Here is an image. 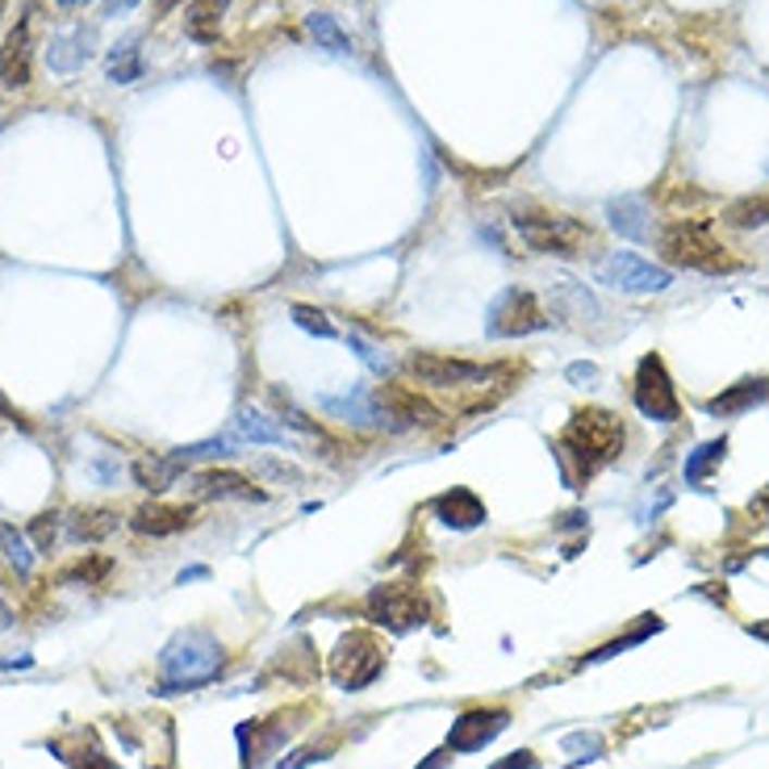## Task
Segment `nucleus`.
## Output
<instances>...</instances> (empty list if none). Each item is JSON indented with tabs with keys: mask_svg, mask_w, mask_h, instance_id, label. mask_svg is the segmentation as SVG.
I'll list each match as a JSON object with an SVG mask.
<instances>
[{
	"mask_svg": "<svg viewBox=\"0 0 769 769\" xmlns=\"http://www.w3.org/2000/svg\"><path fill=\"white\" fill-rule=\"evenodd\" d=\"M623 444H628V431L619 423V414H610L603 406H585L578 410L557 439V456H560V473L565 481L578 489L594 473H603L607 464H615L623 456Z\"/></svg>",
	"mask_w": 769,
	"mask_h": 769,
	"instance_id": "f257e3e1",
	"label": "nucleus"
},
{
	"mask_svg": "<svg viewBox=\"0 0 769 769\" xmlns=\"http://www.w3.org/2000/svg\"><path fill=\"white\" fill-rule=\"evenodd\" d=\"M222 665H226V653L210 632L201 628L176 632L160 653V682L163 690H201L222 673Z\"/></svg>",
	"mask_w": 769,
	"mask_h": 769,
	"instance_id": "f03ea898",
	"label": "nucleus"
},
{
	"mask_svg": "<svg viewBox=\"0 0 769 769\" xmlns=\"http://www.w3.org/2000/svg\"><path fill=\"white\" fill-rule=\"evenodd\" d=\"M661 251L665 260H673L678 268H690V272H707V276H728L736 272V256L716 239L711 222L703 218H682V222H669L661 231Z\"/></svg>",
	"mask_w": 769,
	"mask_h": 769,
	"instance_id": "7ed1b4c3",
	"label": "nucleus"
},
{
	"mask_svg": "<svg viewBox=\"0 0 769 769\" xmlns=\"http://www.w3.org/2000/svg\"><path fill=\"white\" fill-rule=\"evenodd\" d=\"M514 231H519V239L528 243L531 251H539V256H565V260L582 256V247L594 239L590 226L565 218V213H514Z\"/></svg>",
	"mask_w": 769,
	"mask_h": 769,
	"instance_id": "20e7f679",
	"label": "nucleus"
},
{
	"mask_svg": "<svg viewBox=\"0 0 769 769\" xmlns=\"http://www.w3.org/2000/svg\"><path fill=\"white\" fill-rule=\"evenodd\" d=\"M544 326H548V314H544L539 297L523 285H506L485 310V335L489 339H523V335H535Z\"/></svg>",
	"mask_w": 769,
	"mask_h": 769,
	"instance_id": "39448f33",
	"label": "nucleus"
},
{
	"mask_svg": "<svg viewBox=\"0 0 769 769\" xmlns=\"http://www.w3.org/2000/svg\"><path fill=\"white\" fill-rule=\"evenodd\" d=\"M632 401H636V410L648 423H678L682 419V401H678V389H673V376H669L657 351H648L636 364Z\"/></svg>",
	"mask_w": 769,
	"mask_h": 769,
	"instance_id": "423d86ee",
	"label": "nucleus"
},
{
	"mask_svg": "<svg viewBox=\"0 0 769 769\" xmlns=\"http://www.w3.org/2000/svg\"><path fill=\"white\" fill-rule=\"evenodd\" d=\"M598 285H607L615 293H665L673 285V272L653 260H644L636 251H610L594 268Z\"/></svg>",
	"mask_w": 769,
	"mask_h": 769,
	"instance_id": "0eeeda50",
	"label": "nucleus"
},
{
	"mask_svg": "<svg viewBox=\"0 0 769 769\" xmlns=\"http://www.w3.org/2000/svg\"><path fill=\"white\" fill-rule=\"evenodd\" d=\"M406 372L431 389H464V385H485L498 369L460 360V356H444V351H414V356H406Z\"/></svg>",
	"mask_w": 769,
	"mask_h": 769,
	"instance_id": "6e6552de",
	"label": "nucleus"
},
{
	"mask_svg": "<svg viewBox=\"0 0 769 769\" xmlns=\"http://www.w3.org/2000/svg\"><path fill=\"white\" fill-rule=\"evenodd\" d=\"M381 665H385V653H381V644L372 636H344L339 640V648H335V657H331V678L339 682L344 690H364L381 673Z\"/></svg>",
	"mask_w": 769,
	"mask_h": 769,
	"instance_id": "1a4fd4ad",
	"label": "nucleus"
},
{
	"mask_svg": "<svg viewBox=\"0 0 769 769\" xmlns=\"http://www.w3.org/2000/svg\"><path fill=\"white\" fill-rule=\"evenodd\" d=\"M426 615L423 594L414 585L406 582H389V585H376L369 594V619L372 623H385L394 632H406V628H419Z\"/></svg>",
	"mask_w": 769,
	"mask_h": 769,
	"instance_id": "9d476101",
	"label": "nucleus"
},
{
	"mask_svg": "<svg viewBox=\"0 0 769 769\" xmlns=\"http://www.w3.org/2000/svg\"><path fill=\"white\" fill-rule=\"evenodd\" d=\"M97 47V29L84 26V22H72V26L54 29L51 42H47V67L59 72V76H72L88 63V54Z\"/></svg>",
	"mask_w": 769,
	"mask_h": 769,
	"instance_id": "9b49d317",
	"label": "nucleus"
},
{
	"mask_svg": "<svg viewBox=\"0 0 769 769\" xmlns=\"http://www.w3.org/2000/svg\"><path fill=\"white\" fill-rule=\"evenodd\" d=\"M372 398H376V406L389 414V423H394V431H401V426H435L439 423V410L431 406L426 398H419L410 385H381V389H372Z\"/></svg>",
	"mask_w": 769,
	"mask_h": 769,
	"instance_id": "f8f14e48",
	"label": "nucleus"
},
{
	"mask_svg": "<svg viewBox=\"0 0 769 769\" xmlns=\"http://www.w3.org/2000/svg\"><path fill=\"white\" fill-rule=\"evenodd\" d=\"M506 723H510V716H506L503 707H494V711H464V716L451 723L448 748L451 753H477V748H485L489 741L503 736Z\"/></svg>",
	"mask_w": 769,
	"mask_h": 769,
	"instance_id": "ddd939ff",
	"label": "nucleus"
},
{
	"mask_svg": "<svg viewBox=\"0 0 769 769\" xmlns=\"http://www.w3.org/2000/svg\"><path fill=\"white\" fill-rule=\"evenodd\" d=\"M29 59H34V34H29V17H22L0 42V80H4V88H29Z\"/></svg>",
	"mask_w": 769,
	"mask_h": 769,
	"instance_id": "4468645a",
	"label": "nucleus"
},
{
	"mask_svg": "<svg viewBox=\"0 0 769 769\" xmlns=\"http://www.w3.org/2000/svg\"><path fill=\"white\" fill-rule=\"evenodd\" d=\"M319 406L331 419H344V423H356V426H389V431H394L389 414L376 406L372 389H364V385L347 389L344 398H331V394H326V398H319Z\"/></svg>",
	"mask_w": 769,
	"mask_h": 769,
	"instance_id": "2eb2a0df",
	"label": "nucleus"
},
{
	"mask_svg": "<svg viewBox=\"0 0 769 769\" xmlns=\"http://www.w3.org/2000/svg\"><path fill=\"white\" fill-rule=\"evenodd\" d=\"M193 494L197 498H213V503H226V498H239V503H264L268 494L256 489L243 473H231V469H206L193 477Z\"/></svg>",
	"mask_w": 769,
	"mask_h": 769,
	"instance_id": "dca6fc26",
	"label": "nucleus"
},
{
	"mask_svg": "<svg viewBox=\"0 0 769 769\" xmlns=\"http://www.w3.org/2000/svg\"><path fill=\"white\" fill-rule=\"evenodd\" d=\"M769 401V376H744L736 385H728L723 394L707 401V414L716 419H736V414H748L753 406Z\"/></svg>",
	"mask_w": 769,
	"mask_h": 769,
	"instance_id": "f3484780",
	"label": "nucleus"
},
{
	"mask_svg": "<svg viewBox=\"0 0 769 769\" xmlns=\"http://www.w3.org/2000/svg\"><path fill=\"white\" fill-rule=\"evenodd\" d=\"M431 510L439 514V523H448V528H456V531H473L485 523V503H481L473 489H464V485H456V489H448V494H439V498L431 503Z\"/></svg>",
	"mask_w": 769,
	"mask_h": 769,
	"instance_id": "a211bd4d",
	"label": "nucleus"
},
{
	"mask_svg": "<svg viewBox=\"0 0 769 769\" xmlns=\"http://www.w3.org/2000/svg\"><path fill=\"white\" fill-rule=\"evenodd\" d=\"M193 523V506H163V503H151V506H138L131 514V531L138 535H176V531H185Z\"/></svg>",
	"mask_w": 769,
	"mask_h": 769,
	"instance_id": "6ab92c4d",
	"label": "nucleus"
},
{
	"mask_svg": "<svg viewBox=\"0 0 769 769\" xmlns=\"http://www.w3.org/2000/svg\"><path fill=\"white\" fill-rule=\"evenodd\" d=\"M235 439L239 444H276V448H289V426L276 423L272 414L256 410V406H239L235 410Z\"/></svg>",
	"mask_w": 769,
	"mask_h": 769,
	"instance_id": "aec40b11",
	"label": "nucleus"
},
{
	"mask_svg": "<svg viewBox=\"0 0 769 769\" xmlns=\"http://www.w3.org/2000/svg\"><path fill=\"white\" fill-rule=\"evenodd\" d=\"M117 510H109V506H80V510H72L67 514V539L72 544H101L106 535L117 531Z\"/></svg>",
	"mask_w": 769,
	"mask_h": 769,
	"instance_id": "412c9836",
	"label": "nucleus"
},
{
	"mask_svg": "<svg viewBox=\"0 0 769 769\" xmlns=\"http://www.w3.org/2000/svg\"><path fill=\"white\" fill-rule=\"evenodd\" d=\"M185 473V464L176 460V456H138L131 464V477L138 489H147V494H163V489H172L176 481Z\"/></svg>",
	"mask_w": 769,
	"mask_h": 769,
	"instance_id": "4be33fe9",
	"label": "nucleus"
},
{
	"mask_svg": "<svg viewBox=\"0 0 769 769\" xmlns=\"http://www.w3.org/2000/svg\"><path fill=\"white\" fill-rule=\"evenodd\" d=\"M607 218L623 239H636V243L653 239V222H648L644 197H615V201L607 206Z\"/></svg>",
	"mask_w": 769,
	"mask_h": 769,
	"instance_id": "5701e85b",
	"label": "nucleus"
},
{
	"mask_svg": "<svg viewBox=\"0 0 769 769\" xmlns=\"http://www.w3.org/2000/svg\"><path fill=\"white\" fill-rule=\"evenodd\" d=\"M723 456H728V439H723V435H719V439H707V444H698V448L686 456V469H682L686 485H694V489H698V485L711 477V473H719Z\"/></svg>",
	"mask_w": 769,
	"mask_h": 769,
	"instance_id": "b1692460",
	"label": "nucleus"
},
{
	"mask_svg": "<svg viewBox=\"0 0 769 769\" xmlns=\"http://www.w3.org/2000/svg\"><path fill=\"white\" fill-rule=\"evenodd\" d=\"M222 13H226V0H193L188 4V38L193 42H218V26H222Z\"/></svg>",
	"mask_w": 769,
	"mask_h": 769,
	"instance_id": "393cba45",
	"label": "nucleus"
},
{
	"mask_svg": "<svg viewBox=\"0 0 769 769\" xmlns=\"http://www.w3.org/2000/svg\"><path fill=\"white\" fill-rule=\"evenodd\" d=\"M0 553H4L9 569H13L17 578H29V573H34V557H38V553H29V539L13 528V523H0Z\"/></svg>",
	"mask_w": 769,
	"mask_h": 769,
	"instance_id": "a878e982",
	"label": "nucleus"
},
{
	"mask_svg": "<svg viewBox=\"0 0 769 769\" xmlns=\"http://www.w3.org/2000/svg\"><path fill=\"white\" fill-rule=\"evenodd\" d=\"M306 29L314 34V42H319L322 51H331V54H351L356 51V42H351L344 29H339V22H335L331 13H310V17H306Z\"/></svg>",
	"mask_w": 769,
	"mask_h": 769,
	"instance_id": "bb28decb",
	"label": "nucleus"
},
{
	"mask_svg": "<svg viewBox=\"0 0 769 769\" xmlns=\"http://www.w3.org/2000/svg\"><path fill=\"white\" fill-rule=\"evenodd\" d=\"M142 76V59H138V34H131L122 47L109 51V80L113 84H131Z\"/></svg>",
	"mask_w": 769,
	"mask_h": 769,
	"instance_id": "cd10ccee",
	"label": "nucleus"
},
{
	"mask_svg": "<svg viewBox=\"0 0 769 769\" xmlns=\"http://www.w3.org/2000/svg\"><path fill=\"white\" fill-rule=\"evenodd\" d=\"M728 226H741V231H757V226H769V193L761 197H744L736 206H728Z\"/></svg>",
	"mask_w": 769,
	"mask_h": 769,
	"instance_id": "c85d7f7f",
	"label": "nucleus"
},
{
	"mask_svg": "<svg viewBox=\"0 0 769 769\" xmlns=\"http://www.w3.org/2000/svg\"><path fill=\"white\" fill-rule=\"evenodd\" d=\"M239 448V439L235 435H213V439H201V444H185V448H176L172 456L181 460V464H193V460H213V456H231V451Z\"/></svg>",
	"mask_w": 769,
	"mask_h": 769,
	"instance_id": "c756f323",
	"label": "nucleus"
},
{
	"mask_svg": "<svg viewBox=\"0 0 769 769\" xmlns=\"http://www.w3.org/2000/svg\"><path fill=\"white\" fill-rule=\"evenodd\" d=\"M59 514L54 510H42V514H34L29 519V539H34V553L38 557H51L54 553V544H59Z\"/></svg>",
	"mask_w": 769,
	"mask_h": 769,
	"instance_id": "7c9ffc66",
	"label": "nucleus"
},
{
	"mask_svg": "<svg viewBox=\"0 0 769 769\" xmlns=\"http://www.w3.org/2000/svg\"><path fill=\"white\" fill-rule=\"evenodd\" d=\"M109 569H113V560L109 557H80L67 573H63V582H84V585H101L109 578Z\"/></svg>",
	"mask_w": 769,
	"mask_h": 769,
	"instance_id": "2f4dec72",
	"label": "nucleus"
},
{
	"mask_svg": "<svg viewBox=\"0 0 769 769\" xmlns=\"http://www.w3.org/2000/svg\"><path fill=\"white\" fill-rule=\"evenodd\" d=\"M289 314H293V322H297L301 331H310V335H319V339H335V335H339V331H335V322L326 319L322 310H314V306H293Z\"/></svg>",
	"mask_w": 769,
	"mask_h": 769,
	"instance_id": "473e14b6",
	"label": "nucleus"
},
{
	"mask_svg": "<svg viewBox=\"0 0 769 769\" xmlns=\"http://www.w3.org/2000/svg\"><path fill=\"white\" fill-rule=\"evenodd\" d=\"M347 347L356 351V360H360L369 372H376V376H385V372H389V356H385L376 344H369L364 335H347Z\"/></svg>",
	"mask_w": 769,
	"mask_h": 769,
	"instance_id": "72a5a7b5",
	"label": "nucleus"
},
{
	"mask_svg": "<svg viewBox=\"0 0 769 769\" xmlns=\"http://www.w3.org/2000/svg\"><path fill=\"white\" fill-rule=\"evenodd\" d=\"M276 406H281V423H285V426L301 431V435H314V439H326V435H322V426H319V423H310V419H306L301 410H293V406H289L285 398H281V394H276Z\"/></svg>",
	"mask_w": 769,
	"mask_h": 769,
	"instance_id": "f704fd0d",
	"label": "nucleus"
},
{
	"mask_svg": "<svg viewBox=\"0 0 769 769\" xmlns=\"http://www.w3.org/2000/svg\"><path fill=\"white\" fill-rule=\"evenodd\" d=\"M565 376H569L573 385H594V381H598V369H594V364H569Z\"/></svg>",
	"mask_w": 769,
	"mask_h": 769,
	"instance_id": "c9c22d12",
	"label": "nucleus"
},
{
	"mask_svg": "<svg viewBox=\"0 0 769 769\" xmlns=\"http://www.w3.org/2000/svg\"><path fill=\"white\" fill-rule=\"evenodd\" d=\"M0 419H4V423H13V426H22V431H29V419L17 410V406H13V401L4 398V394H0Z\"/></svg>",
	"mask_w": 769,
	"mask_h": 769,
	"instance_id": "e433bc0d",
	"label": "nucleus"
},
{
	"mask_svg": "<svg viewBox=\"0 0 769 769\" xmlns=\"http://www.w3.org/2000/svg\"><path fill=\"white\" fill-rule=\"evenodd\" d=\"M138 0H106V17H122V13H131Z\"/></svg>",
	"mask_w": 769,
	"mask_h": 769,
	"instance_id": "4c0bfd02",
	"label": "nucleus"
},
{
	"mask_svg": "<svg viewBox=\"0 0 769 769\" xmlns=\"http://www.w3.org/2000/svg\"><path fill=\"white\" fill-rule=\"evenodd\" d=\"M539 761L531 757V753H523V757H510V761H503V766H494V769H535Z\"/></svg>",
	"mask_w": 769,
	"mask_h": 769,
	"instance_id": "58836bf2",
	"label": "nucleus"
},
{
	"mask_svg": "<svg viewBox=\"0 0 769 769\" xmlns=\"http://www.w3.org/2000/svg\"><path fill=\"white\" fill-rule=\"evenodd\" d=\"M9 628H13V607L0 598V632H9Z\"/></svg>",
	"mask_w": 769,
	"mask_h": 769,
	"instance_id": "ea45409f",
	"label": "nucleus"
},
{
	"mask_svg": "<svg viewBox=\"0 0 769 769\" xmlns=\"http://www.w3.org/2000/svg\"><path fill=\"white\" fill-rule=\"evenodd\" d=\"M176 4H181V0H156V13H172V9H176Z\"/></svg>",
	"mask_w": 769,
	"mask_h": 769,
	"instance_id": "a19ab883",
	"label": "nucleus"
},
{
	"mask_svg": "<svg viewBox=\"0 0 769 769\" xmlns=\"http://www.w3.org/2000/svg\"><path fill=\"white\" fill-rule=\"evenodd\" d=\"M444 757H448V753H435V757H431L423 769H444Z\"/></svg>",
	"mask_w": 769,
	"mask_h": 769,
	"instance_id": "79ce46f5",
	"label": "nucleus"
},
{
	"mask_svg": "<svg viewBox=\"0 0 769 769\" xmlns=\"http://www.w3.org/2000/svg\"><path fill=\"white\" fill-rule=\"evenodd\" d=\"M84 4H92V0H59V9H84Z\"/></svg>",
	"mask_w": 769,
	"mask_h": 769,
	"instance_id": "37998d69",
	"label": "nucleus"
},
{
	"mask_svg": "<svg viewBox=\"0 0 769 769\" xmlns=\"http://www.w3.org/2000/svg\"><path fill=\"white\" fill-rule=\"evenodd\" d=\"M757 510H766V514H769V485H766V494L757 498Z\"/></svg>",
	"mask_w": 769,
	"mask_h": 769,
	"instance_id": "c03bdc74",
	"label": "nucleus"
},
{
	"mask_svg": "<svg viewBox=\"0 0 769 769\" xmlns=\"http://www.w3.org/2000/svg\"><path fill=\"white\" fill-rule=\"evenodd\" d=\"M4 4H9V0H0V13H4Z\"/></svg>",
	"mask_w": 769,
	"mask_h": 769,
	"instance_id": "a18cd8bd",
	"label": "nucleus"
}]
</instances>
